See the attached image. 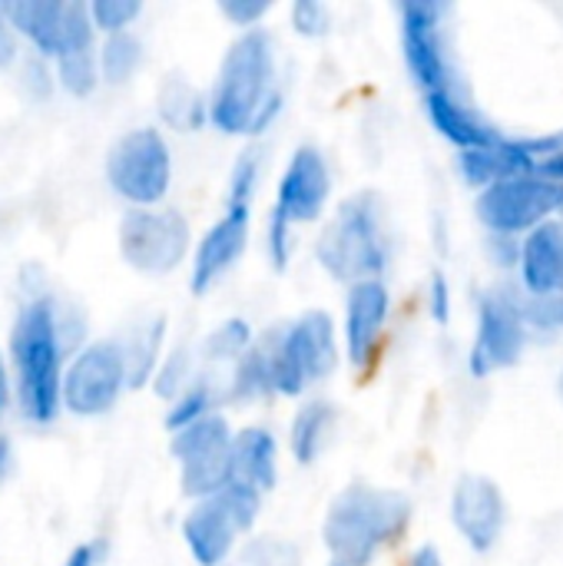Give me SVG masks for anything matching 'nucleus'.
<instances>
[{
  "mask_svg": "<svg viewBox=\"0 0 563 566\" xmlns=\"http://www.w3.org/2000/svg\"><path fill=\"white\" fill-rule=\"evenodd\" d=\"M338 405L329 398H309L299 405V411L289 421V454L295 464L312 468L322 461L338 431Z\"/></svg>",
  "mask_w": 563,
  "mask_h": 566,
  "instance_id": "22",
  "label": "nucleus"
},
{
  "mask_svg": "<svg viewBox=\"0 0 563 566\" xmlns=\"http://www.w3.org/2000/svg\"><path fill=\"white\" fill-rule=\"evenodd\" d=\"M534 335L524 315V292L521 285H491L478 298V325H475V342L468 352V371L475 378H491L498 371L514 368Z\"/></svg>",
  "mask_w": 563,
  "mask_h": 566,
  "instance_id": "8",
  "label": "nucleus"
},
{
  "mask_svg": "<svg viewBox=\"0 0 563 566\" xmlns=\"http://www.w3.org/2000/svg\"><path fill=\"white\" fill-rule=\"evenodd\" d=\"M329 566H352V564H342V560H329Z\"/></svg>",
  "mask_w": 563,
  "mask_h": 566,
  "instance_id": "49",
  "label": "nucleus"
},
{
  "mask_svg": "<svg viewBox=\"0 0 563 566\" xmlns=\"http://www.w3.org/2000/svg\"><path fill=\"white\" fill-rule=\"evenodd\" d=\"M411 497L392 488L355 481L342 488L322 521V544L329 560L375 566V560L405 541L411 527Z\"/></svg>",
  "mask_w": 563,
  "mask_h": 566,
  "instance_id": "3",
  "label": "nucleus"
},
{
  "mask_svg": "<svg viewBox=\"0 0 563 566\" xmlns=\"http://www.w3.org/2000/svg\"><path fill=\"white\" fill-rule=\"evenodd\" d=\"M96 56H100V80L106 86H123L139 73L146 53H143V40L133 30H126V33L103 36Z\"/></svg>",
  "mask_w": 563,
  "mask_h": 566,
  "instance_id": "28",
  "label": "nucleus"
},
{
  "mask_svg": "<svg viewBox=\"0 0 563 566\" xmlns=\"http://www.w3.org/2000/svg\"><path fill=\"white\" fill-rule=\"evenodd\" d=\"M219 401H222V385H219L212 375L202 371V378H199L186 395H179V398L166 408L163 424H166L169 434H179V431L199 424L202 418L216 415V411H219Z\"/></svg>",
  "mask_w": 563,
  "mask_h": 566,
  "instance_id": "27",
  "label": "nucleus"
},
{
  "mask_svg": "<svg viewBox=\"0 0 563 566\" xmlns=\"http://www.w3.org/2000/svg\"><path fill=\"white\" fill-rule=\"evenodd\" d=\"M299 226L289 222L279 209L269 212L265 219V259L275 272H285L292 255H295V245H299Z\"/></svg>",
  "mask_w": 563,
  "mask_h": 566,
  "instance_id": "33",
  "label": "nucleus"
},
{
  "mask_svg": "<svg viewBox=\"0 0 563 566\" xmlns=\"http://www.w3.org/2000/svg\"><path fill=\"white\" fill-rule=\"evenodd\" d=\"M425 312L435 325H448L455 312V289L445 272H431L425 282Z\"/></svg>",
  "mask_w": 563,
  "mask_h": 566,
  "instance_id": "39",
  "label": "nucleus"
},
{
  "mask_svg": "<svg viewBox=\"0 0 563 566\" xmlns=\"http://www.w3.org/2000/svg\"><path fill=\"white\" fill-rule=\"evenodd\" d=\"M518 285L524 295H563V216L524 235Z\"/></svg>",
  "mask_w": 563,
  "mask_h": 566,
  "instance_id": "19",
  "label": "nucleus"
},
{
  "mask_svg": "<svg viewBox=\"0 0 563 566\" xmlns=\"http://www.w3.org/2000/svg\"><path fill=\"white\" fill-rule=\"evenodd\" d=\"M528 172H538V163H534V156H531L524 139L501 136L498 143L458 153V176L475 192H484V189H491V186H498L504 179L528 176Z\"/></svg>",
  "mask_w": 563,
  "mask_h": 566,
  "instance_id": "20",
  "label": "nucleus"
},
{
  "mask_svg": "<svg viewBox=\"0 0 563 566\" xmlns=\"http://www.w3.org/2000/svg\"><path fill=\"white\" fill-rule=\"evenodd\" d=\"M166 315H149L139 318L136 325H129L123 332V338H116L123 361H126V375H129V391L153 385L163 358H166Z\"/></svg>",
  "mask_w": 563,
  "mask_h": 566,
  "instance_id": "23",
  "label": "nucleus"
},
{
  "mask_svg": "<svg viewBox=\"0 0 563 566\" xmlns=\"http://www.w3.org/2000/svg\"><path fill=\"white\" fill-rule=\"evenodd\" d=\"M269 361L275 398H302L312 385L329 381L342 358V328L325 308H309L259 338Z\"/></svg>",
  "mask_w": 563,
  "mask_h": 566,
  "instance_id": "5",
  "label": "nucleus"
},
{
  "mask_svg": "<svg viewBox=\"0 0 563 566\" xmlns=\"http://www.w3.org/2000/svg\"><path fill=\"white\" fill-rule=\"evenodd\" d=\"M106 182L129 209H156L173 186V149L156 126L123 133L106 153Z\"/></svg>",
  "mask_w": 563,
  "mask_h": 566,
  "instance_id": "7",
  "label": "nucleus"
},
{
  "mask_svg": "<svg viewBox=\"0 0 563 566\" xmlns=\"http://www.w3.org/2000/svg\"><path fill=\"white\" fill-rule=\"evenodd\" d=\"M524 315L534 338H557L563 335V295H524Z\"/></svg>",
  "mask_w": 563,
  "mask_h": 566,
  "instance_id": "37",
  "label": "nucleus"
},
{
  "mask_svg": "<svg viewBox=\"0 0 563 566\" xmlns=\"http://www.w3.org/2000/svg\"><path fill=\"white\" fill-rule=\"evenodd\" d=\"M332 189H335V179H332L329 156L319 146L305 143L289 156L275 186L272 209H279L295 226H312L329 212Z\"/></svg>",
  "mask_w": 563,
  "mask_h": 566,
  "instance_id": "14",
  "label": "nucleus"
},
{
  "mask_svg": "<svg viewBox=\"0 0 563 566\" xmlns=\"http://www.w3.org/2000/svg\"><path fill=\"white\" fill-rule=\"evenodd\" d=\"M202 378V361H199V348L192 345H176L166 352L156 378H153V391L163 398V401H176L179 395H186L196 381Z\"/></svg>",
  "mask_w": 563,
  "mask_h": 566,
  "instance_id": "29",
  "label": "nucleus"
},
{
  "mask_svg": "<svg viewBox=\"0 0 563 566\" xmlns=\"http://www.w3.org/2000/svg\"><path fill=\"white\" fill-rule=\"evenodd\" d=\"M96 23L90 17V3H66L63 27H60V53H86L96 50ZM56 53V56H60Z\"/></svg>",
  "mask_w": 563,
  "mask_h": 566,
  "instance_id": "32",
  "label": "nucleus"
},
{
  "mask_svg": "<svg viewBox=\"0 0 563 566\" xmlns=\"http://www.w3.org/2000/svg\"><path fill=\"white\" fill-rule=\"evenodd\" d=\"M7 458H10V448H7V441L0 438V474H3V468H7Z\"/></svg>",
  "mask_w": 563,
  "mask_h": 566,
  "instance_id": "46",
  "label": "nucleus"
},
{
  "mask_svg": "<svg viewBox=\"0 0 563 566\" xmlns=\"http://www.w3.org/2000/svg\"><path fill=\"white\" fill-rule=\"evenodd\" d=\"M252 235V209L249 206H226L222 216L202 232L192 249L189 262V289L192 295H206L216 289L246 255Z\"/></svg>",
  "mask_w": 563,
  "mask_h": 566,
  "instance_id": "16",
  "label": "nucleus"
},
{
  "mask_svg": "<svg viewBox=\"0 0 563 566\" xmlns=\"http://www.w3.org/2000/svg\"><path fill=\"white\" fill-rule=\"evenodd\" d=\"M90 17L96 23V33L113 36L133 30V23L143 17L139 0H90Z\"/></svg>",
  "mask_w": 563,
  "mask_h": 566,
  "instance_id": "35",
  "label": "nucleus"
},
{
  "mask_svg": "<svg viewBox=\"0 0 563 566\" xmlns=\"http://www.w3.org/2000/svg\"><path fill=\"white\" fill-rule=\"evenodd\" d=\"M156 113L173 133H199L209 126V93H202L189 76L169 73L156 90Z\"/></svg>",
  "mask_w": 563,
  "mask_h": 566,
  "instance_id": "25",
  "label": "nucleus"
},
{
  "mask_svg": "<svg viewBox=\"0 0 563 566\" xmlns=\"http://www.w3.org/2000/svg\"><path fill=\"white\" fill-rule=\"evenodd\" d=\"M256 345V332L246 318L232 315L226 322H219L199 345V361H202V371L219 378L222 381V398H226V378L229 371L252 352Z\"/></svg>",
  "mask_w": 563,
  "mask_h": 566,
  "instance_id": "26",
  "label": "nucleus"
},
{
  "mask_svg": "<svg viewBox=\"0 0 563 566\" xmlns=\"http://www.w3.org/2000/svg\"><path fill=\"white\" fill-rule=\"evenodd\" d=\"M232 441L236 428L222 411L173 434L169 454L179 464V491L192 504L209 501L232 484Z\"/></svg>",
  "mask_w": 563,
  "mask_h": 566,
  "instance_id": "10",
  "label": "nucleus"
},
{
  "mask_svg": "<svg viewBox=\"0 0 563 566\" xmlns=\"http://www.w3.org/2000/svg\"><path fill=\"white\" fill-rule=\"evenodd\" d=\"M226 566H299V551L279 537H256Z\"/></svg>",
  "mask_w": 563,
  "mask_h": 566,
  "instance_id": "34",
  "label": "nucleus"
},
{
  "mask_svg": "<svg viewBox=\"0 0 563 566\" xmlns=\"http://www.w3.org/2000/svg\"><path fill=\"white\" fill-rule=\"evenodd\" d=\"M232 481L269 494L279 484V438L265 424H246L232 441Z\"/></svg>",
  "mask_w": 563,
  "mask_h": 566,
  "instance_id": "21",
  "label": "nucleus"
},
{
  "mask_svg": "<svg viewBox=\"0 0 563 566\" xmlns=\"http://www.w3.org/2000/svg\"><path fill=\"white\" fill-rule=\"evenodd\" d=\"M179 531H183V544L196 566H226L239 554V544L246 537L219 497L196 501L186 511Z\"/></svg>",
  "mask_w": 563,
  "mask_h": 566,
  "instance_id": "17",
  "label": "nucleus"
},
{
  "mask_svg": "<svg viewBox=\"0 0 563 566\" xmlns=\"http://www.w3.org/2000/svg\"><path fill=\"white\" fill-rule=\"evenodd\" d=\"M451 13L455 7L445 0H405L398 7L402 60L408 66V76L421 90V99L438 93H471L458 66Z\"/></svg>",
  "mask_w": 563,
  "mask_h": 566,
  "instance_id": "6",
  "label": "nucleus"
},
{
  "mask_svg": "<svg viewBox=\"0 0 563 566\" xmlns=\"http://www.w3.org/2000/svg\"><path fill=\"white\" fill-rule=\"evenodd\" d=\"M392 226L385 199L375 189H358L335 206L315 239V262L319 269L348 285L385 279L392 265Z\"/></svg>",
  "mask_w": 563,
  "mask_h": 566,
  "instance_id": "4",
  "label": "nucleus"
},
{
  "mask_svg": "<svg viewBox=\"0 0 563 566\" xmlns=\"http://www.w3.org/2000/svg\"><path fill=\"white\" fill-rule=\"evenodd\" d=\"M285 93L279 86V43L262 30L239 33L209 86V126L222 136H262L282 116Z\"/></svg>",
  "mask_w": 563,
  "mask_h": 566,
  "instance_id": "2",
  "label": "nucleus"
},
{
  "mask_svg": "<svg viewBox=\"0 0 563 566\" xmlns=\"http://www.w3.org/2000/svg\"><path fill=\"white\" fill-rule=\"evenodd\" d=\"M557 395H561V405H563V371H561V378H557Z\"/></svg>",
  "mask_w": 563,
  "mask_h": 566,
  "instance_id": "48",
  "label": "nucleus"
},
{
  "mask_svg": "<svg viewBox=\"0 0 563 566\" xmlns=\"http://www.w3.org/2000/svg\"><path fill=\"white\" fill-rule=\"evenodd\" d=\"M405 566H448V564H445V557H441V551H438L435 544H421V547L405 560Z\"/></svg>",
  "mask_w": 563,
  "mask_h": 566,
  "instance_id": "44",
  "label": "nucleus"
},
{
  "mask_svg": "<svg viewBox=\"0 0 563 566\" xmlns=\"http://www.w3.org/2000/svg\"><path fill=\"white\" fill-rule=\"evenodd\" d=\"M100 50V46H96ZM96 50H86V53H60L53 60L56 66V86L76 99H86L96 93V86L103 83L100 80V56Z\"/></svg>",
  "mask_w": 563,
  "mask_h": 566,
  "instance_id": "30",
  "label": "nucleus"
},
{
  "mask_svg": "<svg viewBox=\"0 0 563 566\" xmlns=\"http://www.w3.org/2000/svg\"><path fill=\"white\" fill-rule=\"evenodd\" d=\"M425 113L435 126V133L451 143L458 153L465 149H478L488 143H498L501 133L484 113L481 106L471 99V93H438V96H425Z\"/></svg>",
  "mask_w": 563,
  "mask_h": 566,
  "instance_id": "18",
  "label": "nucleus"
},
{
  "mask_svg": "<svg viewBox=\"0 0 563 566\" xmlns=\"http://www.w3.org/2000/svg\"><path fill=\"white\" fill-rule=\"evenodd\" d=\"M392 322V292L385 279L358 282L345 289V308H342V348L345 361L355 371H365L388 332Z\"/></svg>",
  "mask_w": 563,
  "mask_h": 566,
  "instance_id": "15",
  "label": "nucleus"
},
{
  "mask_svg": "<svg viewBox=\"0 0 563 566\" xmlns=\"http://www.w3.org/2000/svg\"><path fill=\"white\" fill-rule=\"evenodd\" d=\"M129 391V375L116 338L86 342L63 371V411L73 418H103Z\"/></svg>",
  "mask_w": 563,
  "mask_h": 566,
  "instance_id": "12",
  "label": "nucleus"
},
{
  "mask_svg": "<svg viewBox=\"0 0 563 566\" xmlns=\"http://www.w3.org/2000/svg\"><path fill=\"white\" fill-rule=\"evenodd\" d=\"M269 10H272L269 0H219V13H222L239 33L262 30V20L269 17Z\"/></svg>",
  "mask_w": 563,
  "mask_h": 566,
  "instance_id": "40",
  "label": "nucleus"
},
{
  "mask_svg": "<svg viewBox=\"0 0 563 566\" xmlns=\"http://www.w3.org/2000/svg\"><path fill=\"white\" fill-rule=\"evenodd\" d=\"M10 401H13V388H10V368H7V361H3V355H0V418H3V411L10 408Z\"/></svg>",
  "mask_w": 563,
  "mask_h": 566,
  "instance_id": "45",
  "label": "nucleus"
},
{
  "mask_svg": "<svg viewBox=\"0 0 563 566\" xmlns=\"http://www.w3.org/2000/svg\"><path fill=\"white\" fill-rule=\"evenodd\" d=\"M86 345V318L53 292H23L10 328V371L17 411L23 421L46 428L63 411L66 361Z\"/></svg>",
  "mask_w": 563,
  "mask_h": 566,
  "instance_id": "1",
  "label": "nucleus"
},
{
  "mask_svg": "<svg viewBox=\"0 0 563 566\" xmlns=\"http://www.w3.org/2000/svg\"><path fill=\"white\" fill-rule=\"evenodd\" d=\"M103 554H106L103 541H86V544L73 547V554L63 560V566H100L103 564Z\"/></svg>",
  "mask_w": 563,
  "mask_h": 566,
  "instance_id": "42",
  "label": "nucleus"
},
{
  "mask_svg": "<svg viewBox=\"0 0 563 566\" xmlns=\"http://www.w3.org/2000/svg\"><path fill=\"white\" fill-rule=\"evenodd\" d=\"M63 10H66V3H60V0H10L7 3V27L20 40H27V46L33 53L56 60Z\"/></svg>",
  "mask_w": 563,
  "mask_h": 566,
  "instance_id": "24",
  "label": "nucleus"
},
{
  "mask_svg": "<svg viewBox=\"0 0 563 566\" xmlns=\"http://www.w3.org/2000/svg\"><path fill=\"white\" fill-rule=\"evenodd\" d=\"M0 30H10L7 27V3H0Z\"/></svg>",
  "mask_w": 563,
  "mask_h": 566,
  "instance_id": "47",
  "label": "nucleus"
},
{
  "mask_svg": "<svg viewBox=\"0 0 563 566\" xmlns=\"http://www.w3.org/2000/svg\"><path fill=\"white\" fill-rule=\"evenodd\" d=\"M475 216L484 226V232L524 239L534 229L548 226L551 219H561L563 186L541 172L504 179V182L478 192Z\"/></svg>",
  "mask_w": 563,
  "mask_h": 566,
  "instance_id": "9",
  "label": "nucleus"
},
{
  "mask_svg": "<svg viewBox=\"0 0 563 566\" xmlns=\"http://www.w3.org/2000/svg\"><path fill=\"white\" fill-rule=\"evenodd\" d=\"M292 30L305 40H322L332 30V7L322 0H295L289 7Z\"/></svg>",
  "mask_w": 563,
  "mask_h": 566,
  "instance_id": "38",
  "label": "nucleus"
},
{
  "mask_svg": "<svg viewBox=\"0 0 563 566\" xmlns=\"http://www.w3.org/2000/svg\"><path fill=\"white\" fill-rule=\"evenodd\" d=\"M521 249H524V239H514V235H494L488 232L484 235V255L494 269L501 272H518L521 269Z\"/></svg>",
  "mask_w": 563,
  "mask_h": 566,
  "instance_id": "41",
  "label": "nucleus"
},
{
  "mask_svg": "<svg viewBox=\"0 0 563 566\" xmlns=\"http://www.w3.org/2000/svg\"><path fill=\"white\" fill-rule=\"evenodd\" d=\"M20 56H23V50H20V36H17L13 30H0V70L17 66V63H20Z\"/></svg>",
  "mask_w": 563,
  "mask_h": 566,
  "instance_id": "43",
  "label": "nucleus"
},
{
  "mask_svg": "<svg viewBox=\"0 0 563 566\" xmlns=\"http://www.w3.org/2000/svg\"><path fill=\"white\" fill-rule=\"evenodd\" d=\"M17 80L27 90L30 99H50L56 90V66L50 56H40L33 50H23L20 63H17Z\"/></svg>",
  "mask_w": 563,
  "mask_h": 566,
  "instance_id": "36",
  "label": "nucleus"
},
{
  "mask_svg": "<svg viewBox=\"0 0 563 566\" xmlns=\"http://www.w3.org/2000/svg\"><path fill=\"white\" fill-rule=\"evenodd\" d=\"M451 527L475 554H491L508 531V497L488 474H465L448 504Z\"/></svg>",
  "mask_w": 563,
  "mask_h": 566,
  "instance_id": "13",
  "label": "nucleus"
},
{
  "mask_svg": "<svg viewBox=\"0 0 563 566\" xmlns=\"http://www.w3.org/2000/svg\"><path fill=\"white\" fill-rule=\"evenodd\" d=\"M192 249V226L179 209H126L119 219V255L143 275L176 272Z\"/></svg>",
  "mask_w": 563,
  "mask_h": 566,
  "instance_id": "11",
  "label": "nucleus"
},
{
  "mask_svg": "<svg viewBox=\"0 0 563 566\" xmlns=\"http://www.w3.org/2000/svg\"><path fill=\"white\" fill-rule=\"evenodd\" d=\"M262 182V149L259 146H246L232 169H229V189H226V206H249L259 192Z\"/></svg>",
  "mask_w": 563,
  "mask_h": 566,
  "instance_id": "31",
  "label": "nucleus"
}]
</instances>
